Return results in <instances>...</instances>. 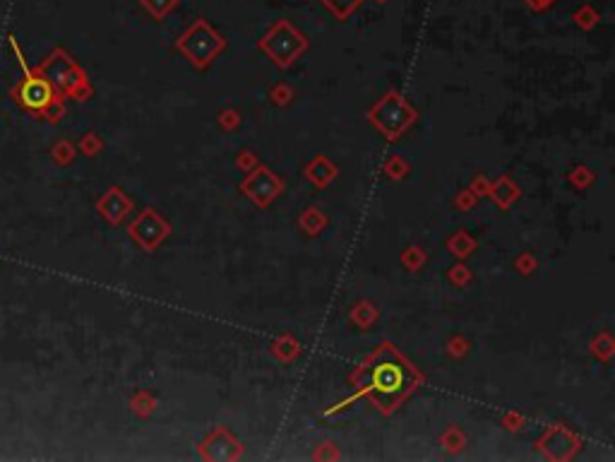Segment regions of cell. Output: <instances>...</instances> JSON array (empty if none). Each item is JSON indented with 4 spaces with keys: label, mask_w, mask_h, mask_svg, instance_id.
<instances>
[{
    "label": "cell",
    "mask_w": 615,
    "mask_h": 462,
    "mask_svg": "<svg viewBox=\"0 0 615 462\" xmlns=\"http://www.w3.org/2000/svg\"><path fill=\"white\" fill-rule=\"evenodd\" d=\"M402 263H404V268H406V270L416 272V270H419L421 265L426 263V253H423L421 248L411 246L409 251H404V253H402Z\"/></svg>",
    "instance_id": "21"
},
{
    "label": "cell",
    "mask_w": 615,
    "mask_h": 462,
    "mask_svg": "<svg viewBox=\"0 0 615 462\" xmlns=\"http://www.w3.org/2000/svg\"><path fill=\"white\" fill-rule=\"evenodd\" d=\"M291 94H293V92H291L289 87H286V84H276V87L269 89V99H274L279 106L289 104V101H291Z\"/></svg>",
    "instance_id": "25"
},
{
    "label": "cell",
    "mask_w": 615,
    "mask_h": 462,
    "mask_svg": "<svg viewBox=\"0 0 615 462\" xmlns=\"http://www.w3.org/2000/svg\"><path fill=\"white\" fill-rule=\"evenodd\" d=\"M572 20L577 22L582 29H594V27L599 25V13H596L591 5H582V8L572 15Z\"/></svg>",
    "instance_id": "19"
},
{
    "label": "cell",
    "mask_w": 615,
    "mask_h": 462,
    "mask_svg": "<svg viewBox=\"0 0 615 462\" xmlns=\"http://www.w3.org/2000/svg\"><path fill=\"white\" fill-rule=\"evenodd\" d=\"M536 450H541L548 460H569L579 450V438L565 426H550L541 441H536Z\"/></svg>",
    "instance_id": "6"
},
{
    "label": "cell",
    "mask_w": 615,
    "mask_h": 462,
    "mask_svg": "<svg viewBox=\"0 0 615 462\" xmlns=\"http://www.w3.org/2000/svg\"><path fill=\"white\" fill-rule=\"evenodd\" d=\"M176 48L195 67L205 70V67L210 65L224 48H227V39L214 29L210 22L200 17V20H195L188 29L180 34L178 41H176Z\"/></svg>",
    "instance_id": "2"
},
{
    "label": "cell",
    "mask_w": 615,
    "mask_h": 462,
    "mask_svg": "<svg viewBox=\"0 0 615 462\" xmlns=\"http://www.w3.org/2000/svg\"><path fill=\"white\" fill-rule=\"evenodd\" d=\"M450 354H454V357H461V354H466V342L461 340V337H452V342L447 345Z\"/></svg>",
    "instance_id": "29"
},
{
    "label": "cell",
    "mask_w": 615,
    "mask_h": 462,
    "mask_svg": "<svg viewBox=\"0 0 615 462\" xmlns=\"http://www.w3.org/2000/svg\"><path fill=\"white\" fill-rule=\"evenodd\" d=\"M591 349H594L596 357H601L603 362H608V359L613 357V340H611V335H608V332L599 335L594 342H591Z\"/></svg>",
    "instance_id": "20"
},
{
    "label": "cell",
    "mask_w": 615,
    "mask_h": 462,
    "mask_svg": "<svg viewBox=\"0 0 615 462\" xmlns=\"http://www.w3.org/2000/svg\"><path fill=\"white\" fill-rule=\"evenodd\" d=\"M168 231H171L168 224L163 222L154 210H144L142 215L133 222V227H130V236H133L144 251H154L168 236Z\"/></svg>",
    "instance_id": "7"
},
{
    "label": "cell",
    "mask_w": 615,
    "mask_h": 462,
    "mask_svg": "<svg viewBox=\"0 0 615 462\" xmlns=\"http://www.w3.org/2000/svg\"><path fill=\"white\" fill-rule=\"evenodd\" d=\"M20 106L29 111H46L53 104V87L43 77H27L15 92Z\"/></svg>",
    "instance_id": "8"
},
{
    "label": "cell",
    "mask_w": 615,
    "mask_h": 462,
    "mask_svg": "<svg viewBox=\"0 0 615 462\" xmlns=\"http://www.w3.org/2000/svg\"><path fill=\"white\" fill-rule=\"evenodd\" d=\"M236 164L243 169V171H250V166H255L257 159H255V154H252V152H241L238 159H236Z\"/></svg>",
    "instance_id": "28"
},
{
    "label": "cell",
    "mask_w": 615,
    "mask_h": 462,
    "mask_svg": "<svg viewBox=\"0 0 615 462\" xmlns=\"http://www.w3.org/2000/svg\"><path fill=\"white\" fill-rule=\"evenodd\" d=\"M325 224H327V217L318 210V207H308V210L301 215V229L306 231V234H310V236L318 234Z\"/></svg>",
    "instance_id": "17"
},
{
    "label": "cell",
    "mask_w": 615,
    "mask_h": 462,
    "mask_svg": "<svg viewBox=\"0 0 615 462\" xmlns=\"http://www.w3.org/2000/svg\"><path fill=\"white\" fill-rule=\"evenodd\" d=\"M409 171V164L402 159V157H392V159L387 161L385 166H382V173H387L389 178H394V181H399V178H404V173Z\"/></svg>",
    "instance_id": "22"
},
{
    "label": "cell",
    "mask_w": 615,
    "mask_h": 462,
    "mask_svg": "<svg viewBox=\"0 0 615 462\" xmlns=\"http://www.w3.org/2000/svg\"><path fill=\"white\" fill-rule=\"evenodd\" d=\"M241 190L255 202L257 207H267L269 202L279 198V193L284 190V183L276 176L274 171H269L267 166H257L255 171H250L245 176V181L241 183Z\"/></svg>",
    "instance_id": "5"
},
{
    "label": "cell",
    "mask_w": 615,
    "mask_h": 462,
    "mask_svg": "<svg viewBox=\"0 0 615 462\" xmlns=\"http://www.w3.org/2000/svg\"><path fill=\"white\" fill-rule=\"evenodd\" d=\"M257 46L279 67H289L298 55L306 53L310 44L289 20H276L267 29V34L257 41Z\"/></svg>",
    "instance_id": "3"
},
{
    "label": "cell",
    "mask_w": 615,
    "mask_h": 462,
    "mask_svg": "<svg viewBox=\"0 0 615 462\" xmlns=\"http://www.w3.org/2000/svg\"><path fill=\"white\" fill-rule=\"evenodd\" d=\"M473 200H476V195H473L471 190H464V193L457 198V207H471Z\"/></svg>",
    "instance_id": "32"
},
{
    "label": "cell",
    "mask_w": 615,
    "mask_h": 462,
    "mask_svg": "<svg viewBox=\"0 0 615 462\" xmlns=\"http://www.w3.org/2000/svg\"><path fill=\"white\" fill-rule=\"evenodd\" d=\"M377 3H387V0H377Z\"/></svg>",
    "instance_id": "33"
},
{
    "label": "cell",
    "mask_w": 615,
    "mask_h": 462,
    "mask_svg": "<svg viewBox=\"0 0 615 462\" xmlns=\"http://www.w3.org/2000/svg\"><path fill=\"white\" fill-rule=\"evenodd\" d=\"M447 248L457 258H466V256H471V251L476 248V241H473L466 231H457L452 239L447 241Z\"/></svg>",
    "instance_id": "16"
},
{
    "label": "cell",
    "mask_w": 615,
    "mask_h": 462,
    "mask_svg": "<svg viewBox=\"0 0 615 462\" xmlns=\"http://www.w3.org/2000/svg\"><path fill=\"white\" fill-rule=\"evenodd\" d=\"M450 279H452L454 286H461V284H466V282L471 279V272L464 268V265H454V268L450 270Z\"/></svg>",
    "instance_id": "26"
},
{
    "label": "cell",
    "mask_w": 615,
    "mask_h": 462,
    "mask_svg": "<svg viewBox=\"0 0 615 462\" xmlns=\"http://www.w3.org/2000/svg\"><path fill=\"white\" fill-rule=\"evenodd\" d=\"M569 181H572L574 185H579V188H586V185L594 183V176H591L589 169L579 166V169H574V171L569 173Z\"/></svg>",
    "instance_id": "24"
},
{
    "label": "cell",
    "mask_w": 615,
    "mask_h": 462,
    "mask_svg": "<svg viewBox=\"0 0 615 462\" xmlns=\"http://www.w3.org/2000/svg\"><path fill=\"white\" fill-rule=\"evenodd\" d=\"M349 318H351V323H356L358 328L365 330V328H370V325L377 320V311H375V306H372V303L358 301L356 306H353L351 311H349Z\"/></svg>",
    "instance_id": "14"
},
{
    "label": "cell",
    "mask_w": 615,
    "mask_h": 462,
    "mask_svg": "<svg viewBox=\"0 0 615 462\" xmlns=\"http://www.w3.org/2000/svg\"><path fill=\"white\" fill-rule=\"evenodd\" d=\"M517 270H522L524 275H529L534 270V258L532 256H524V258H519L517 260Z\"/></svg>",
    "instance_id": "31"
},
{
    "label": "cell",
    "mask_w": 615,
    "mask_h": 462,
    "mask_svg": "<svg viewBox=\"0 0 615 462\" xmlns=\"http://www.w3.org/2000/svg\"><path fill=\"white\" fill-rule=\"evenodd\" d=\"M101 212H104V217L109 219V222L118 224L123 217L130 212V207H133V202H130L126 195L121 193V190H111L109 195H106L104 200H101Z\"/></svg>",
    "instance_id": "10"
},
{
    "label": "cell",
    "mask_w": 615,
    "mask_h": 462,
    "mask_svg": "<svg viewBox=\"0 0 615 462\" xmlns=\"http://www.w3.org/2000/svg\"><path fill=\"white\" fill-rule=\"evenodd\" d=\"M368 118L377 131L394 143V140H399L414 126L416 109L399 92H387L385 97L368 111Z\"/></svg>",
    "instance_id": "4"
},
{
    "label": "cell",
    "mask_w": 615,
    "mask_h": 462,
    "mask_svg": "<svg viewBox=\"0 0 615 462\" xmlns=\"http://www.w3.org/2000/svg\"><path fill=\"white\" fill-rule=\"evenodd\" d=\"M351 383L356 397H365L377 412L392 414L421 385L423 376L397 352V347L385 342L353 371Z\"/></svg>",
    "instance_id": "1"
},
{
    "label": "cell",
    "mask_w": 615,
    "mask_h": 462,
    "mask_svg": "<svg viewBox=\"0 0 615 462\" xmlns=\"http://www.w3.org/2000/svg\"><path fill=\"white\" fill-rule=\"evenodd\" d=\"M200 453L205 460H238L243 455V446H241L234 433L222 426V429H217L202 443Z\"/></svg>",
    "instance_id": "9"
},
{
    "label": "cell",
    "mask_w": 615,
    "mask_h": 462,
    "mask_svg": "<svg viewBox=\"0 0 615 462\" xmlns=\"http://www.w3.org/2000/svg\"><path fill=\"white\" fill-rule=\"evenodd\" d=\"M488 195H490V198H493L495 202H498L502 210H507V207H510L512 202H515V200L519 198V188H517V185L512 183L507 176H502L498 183H493V185H490V188H488Z\"/></svg>",
    "instance_id": "12"
},
{
    "label": "cell",
    "mask_w": 615,
    "mask_h": 462,
    "mask_svg": "<svg viewBox=\"0 0 615 462\" xmlns=\"http://www.w3.org/2000/svg\"><path fill=\"white\" fill-rule=\"evenodd\" d=\"M320 3H323L325 8L330 10V13L334 15L339 22H346L349 17H351L360 8V3H363V0H320Z\"/></svg>",
    "instance_id": "15"
},
{
    "label": "cell",
    "mask_w": 615,
    "mask_h": 462,
    "mask_svg": "<svg viewBox=\"0 0 615 462\" xmlns=\"http://www.w3.org/2000/svg\"><path fill=\"white\" fill-rule=\"evenodd\" d=\"M553 3L555 0H527L529 10H534V13H546L548 8H553Z\"/></svg>",
    "instance_id": "30"
},
{
    "label": "cell",
    "mask_w": 615,
    "mask_h": 462,
    "mask_svg": "<svg viewBox=\"0 0 615 462\" xmlns=\"http://www.w3.org/2000/svg\"><path fill=\"white\" fill-rule=\"evenodd\" d=\"M219 123H222V126L227 128V131H234V128H238V123H241L238 111H234V109L222 111V116H219Z\"/></svg>",
    "instance_id": "27"
},
{
    "label": "cell",
    "mask_w": 615,
    "mask_h": 462,
    "mask_svg": "<svg viewBox=\"0 0 615 462\" xmlns=\"http://www.w3.org/2000/svg\"><path fill=\"white\" fill-rule=\"evenodd\" d=\"M140 3L154 20H166V15L178 8V0H140Z\"/></svg>",
    "instance_id": "18"
},
{
    "label": "cell",
    "mask_w": 615,
    "mask_h": 462,
    "mask_svg": "<svg viewBox=\"0 0 615 462\" xmlns=\"http://www.w3.org/2000/svg\"><path fill=\"white\" fill-rule=\"evenodd\" d=\"M298 352H301V347H298V342L291 335H279L272 342V354L279 357L281 362H293L298 357Z\"/></svg>",
    "instance_id": "13"
},
{
    "label": "cell",
    "mask_w": 615,
    "mask_h": 462,
    "mask_svg": "<svg viewBox=\"0 0 615 462\" xmlns=\"http://www.w3.org/2000/svg\"><path fill=\"white\" fill-rule=\"evenodd\" d=\"M334 176H337V166L323 154L315 157V159L306 166V178H310V181H313L315 185H320V188H325L327 183L334 181Z\"/></svg>",
    "instance_id": "11"
},
{
    "label": "cell",
    "mask_w": 615,
    "mask_h": 462,
    "mask_svg": "<svg viewBox=\"0 0 615 462\" xmlns=\"http://www.w3.org/2000/svg\"><path fill=\"white\" fill-rule=\"evenodd\" d=\"M442 443H445V448L452 450V453H454V450L464 448V433L457 431V429H450V431L442 436Z\"/></svg>",
    "instance_id": "23"
}]
</instances>
